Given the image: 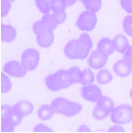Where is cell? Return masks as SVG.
Instances as JSON below:
<instances>
[{
  "label": "cell",
  "instance_id": "obj_1",
  "mask_svg": "<svg viewBox=\"0 0 132 133\" xmlns=\"http://www.w3.org/2000/svg\"><path fill=\"white\" fill-rule=\"evenodd\" d=\"M33 31L36 36V40L39 44L38 48H41L42 42H50L54 38V29L47 22L41 18L35 22L32 25Z\"/></svg>",
  "mask_w": 132,
  "mask_h": 133
},
{
  "label": "cell",
  "instance_id": "obj_2",
  "mask_svg": "<svg viewBox=\"0 0 132 133\" xmlns=\"http://www.w3.org/2000/svg\"><path fill=\"white\" fill-rule=\"evenodd\" d=\"M111 121L115 124H126L132 121V106L121 104L115 107L110 115Z\"/></svg>",
  "mask_w": 132,
  "mask_h": 133
},
{
  "label": "cell",
  "instance_id": "obj_3",
  "mask_svg": "<svg viewBox=\"0 0 132 133\" xmlns=\"http://www.w3.org/2000/svg\"><path fill=\"white\" fill-rule=\"evenodd\" d=\"M97 22L96 13L86 10L78 15L75 25L78 29L82 31L90 32L94 29Z\"/></svg>",
  "mask_w": 132,
  "mask_h": 133
},
{
  "label": "cell",
  "instance_id": "obj_4",
  "mask_svg": "<svg viewBox=\"0 0 132 133\" xmlns=\"http://www.w3.org/2000/svg\"><path fill=\"white\" fill-rule=\"evenodd\" d=\"M78 47L77 48L78 52L80 53L83 57L87 56L93 46L91 36L86 32L82 33L77 39Z\"/></svg>",
  "mask_w": 132,
  "mask_h": 133
},
{
  "label": "cell",
  "instance_id": "obj_5",
  "mask_svg": "<svg viewBox=\"0 0 132 133\" xmlns=\"http://www.w3.org/2000/svg\"><path fill=\"white\" fill-rule=\"evenodd\" d=\"M113 70L115 74L120 77H128L132 72V65L125 59L116 62L113 66Z\"/></svg>",
  "mask_w": 132,
  "mask_h": 133
},
{
  "label": "cell",
  "instance_id": "obj_6",
  "mask_svg": "<svg viewBox=\"0 0 132 133\" xmlns=\"http://www.w3.org/2000/svg\"><path fill=\"white\" fill-rule=\"evenodd\" d=\"M108 58L96 49L92 52L88 63L93 69H100L107 63Z\"/></svg>",
  "mask_w": 132,
  "mask_h": 133
},
{
  "label": "cell",
  "instance_id": "obj_7",
  "mask_svg": "<svg viewBox=\"0 0 132 133\" xmlns=\"http://www.w3.org/2000/svg\"><path fill=\"white\" fill-rule=\"evenodd\" d=\"M83 95L88 102H96L102 95V92L98 86L92 84L86 86L84 89Z\"/></svg>",
  "mask_w": 132,
  "mask_h": 133
},
{
  "label": "cell",
  "instance_id": "obj_8",
  "mask_svg": "<svg viewBox=\"0 0 132 133\" xmlns=\"http://www.w3.org/2000/svg\"><path fill=\"white\" fill-rule=\"evenodd\" d=\"M96 50L102 54L109 57L115 50L112 40L107 37L102 38L97 43Z\"/></svg>",
  "mask_w": 132,
  "mask_h": 133
},
{
  "label": "cell",
  "instance_id": "obj_9",
  "mask_svg": "<svg viewBox=\"0 0 132 133\" xmlns=\"http://www.w3.org/2000/svg\"><path fill=\"white\" fill-rule=\"evenodd\" d=\"M16 29L12 25L2 24L1 25V41L8 43L14 40L17 36Z\"/></svg>",
  "mask_w": 132,
  "mask_h": 133
},
{
  "label": "cell",
  "instance_id": "obj_10",
  "mask_svg": "<svg viewBox=\"0 0 132 133\" xmlns=\"http://www.w3.org/2000/svg\"><path fill=\"white\" fill-rule=\"evenodd\" d=\"M115 50L120 54H123L129 46L127 38L122 34L115 36L112 40Z\"/></svg>",
  "mask_w": 132,
  "mask_h": 133
},
{
  "label": "cell",
  "instance_id": "obj_11",
  "mask_svg": "<svg viewBox=\"0 0 132 133\" xmlns=\"http://www.w3.org/2000/svg\"><path fill=\"white\" fill-rule=\"evenodd\" d=\"M96 106L102 111L110 114L115 108V103L111 98L102 95L96 102Z\"/></svg>",
  "mask_w": 132,
  "mask_h": 133
},
{
  "label": "cell",
  "instance_id": "obj_12",
  "mask_svg": "<svg viewBox=\"0 0 132 133\" xmlns=\"http://www.w3.org/2000/svg\"><path fill=\"white\" fill-rule=\"evenodd\" d=\"M113 76L111 72L106 69H102L97 73L96 81L100 85H105L112 81Z\"/></svg>",
  "mask_w": 132,
  "mask_h": 133
},
{
  "label": "cell",
  "instance_id": "obj_13",
  "mask_svg": "<svg viewBox=\"0 0 132 133\" xmlns=\"http://www.w3.org/2000/svg\"><path fill=\"white\" fill-rule=\"evenodd\" d=\"M87 10L95 13L98 12L102 6V0H79Z\"/></svg>",
  "mask_w": 132,
  "mask_h": 133
},
{
  "label": "cell",
  "instance_id": "obj_14",
  "mask_svg": "<svg viewBox=\"0 0 132 133\" xmlns=\"http://www.w3.org/2000/svg\"><path fill=\"white\" fill-rule=\"evenodd\" d=\"M67 7L65 0H52L51 3V11L55 15L65 12Z\"/></svg>",
  "mask_w": 132,
  "mask_h": 133
},
{
  "label": "cell",
  "instance_id": "obj_15",
  "mask_svg": "<svg viewBox=\"0 0 132 133\" xmlns=\"http://www.w3.org/2000/svg\"><path fill=\"white\" fill-rule=\"evenodd\" d=\"M52 0H35L37 9L43 15L49 14L51 11V3Z\"/></svg>",
  "mask_w": 132,
  "mask_h": 133
},
{
  "label": "cell",
  "instance_id": "obj_16",
  "mask_svg": "<svg viewBox=\"0 0 132 133\" xmlns=\"http://www.w3.org/2000/svg\"><path fill=\"white\" fill-rule=\"evenodd\" d=\"M122 26L125 33L129 36L132 37V15H127L124 18Z\"/></svg>",
  "mask_w": 132,
  "mask_h": 133
},
{
  "label": "cell",
  "instance_id": "obj_17",
  "mask_svg": "<svg viewBox=\"0 0 132 133\" xmlns=\"http://www.w3.org/2000/svg\"><path fill=\"white\" fill-rule=\"evenodd\" d=\"M12 2L9 0H1V16L6 17L11 8Z\"/></svg>",
  "mask_w": 132,
  "mask_h": 133
},
{
  "label": "cell",
  "instance_id": "obj_18",
  "mask_svg": "<svg viewBox=\"0 0 132 133\" xmlns=\"http://www.w3.org/2000/svg\"><path fill=\"white\" fill-rule=\"evenodd\" d=\"M109 114L102 111L96 106L92 112L93 117L97 120H102L108 117Z\"/></svg>",
  "mask_w": 132,
  "mask_h": 133
},
{
  "label": "cell",
  "instance_id": "obj_19",
  "mask_svg": "<svg viewBox=\"0 0 132 133\" xmlns=\"http://www.w3.org/2000/svg\"><path fill=\"white\" fill-rule=\"evenodd\" d=\"M94 81V75L89 69H87L84 73L83 81L86 84H92Z\"/></svg>",
  "mask_w": 132,
  "mask_h": 133
},
{
  "label": "cell",
  "instance_id": "obj_20",
  "mask_svg": "<svg viewBox=\"0 0 132 133\" xmlns=\"http://www.w3.org/2000/svg\"><path fill=\"white\" fill-rule=\"evenodd\" d=\"M120 6L127 13L132 14V0H120Z\"/></svg>",
  "mask_w": 132,
  "mask_h": 133
},
{
  "label": "cell",
  "instance_id": "obj_21",
  "mask_svg": "<svg viewBox=\"0 0 132 133\" xmlns=\"http://www.w3.org/2000/svg\"><path fill=\"white\" fill-rule=\"evenodd\" d=\"M123 59L132 65V46H129L123 54Z\"/></svg>",
  "mask_w": 132,
  "mask_h": 133
},
{
  "label": "cell",
  "instance_id": "obj_22",
  "mask_svg": "<svg viewBox=\"0 0 132 133\" xmlns=\"http://www.w3.org/2000/svg\"><path fill=\"white\" fill-rule=\"evenodd\" d=\"M107 131L109 132H124L126 131L121 126L116 125L110 127Z\"/></svg>",
  "mask_w": 132,
  "mask_h": 133
},
{
  "label": "cell",
  "instance_id": "obj_23",
  "mask_svg": "<svg viewBox=\"0 0 132 133\" xmlns=\"http://www.w3.org/2000/svg\"><path fill=\"white\" fill-rule=\"evenodd\" d=\"M65 1L67 2V7H70L74 6L78 0H65Z\"/></svg>",
  "mask_w": 132,
  "mask_h": 133
},
{
  "label": "cell",
  "instance_id": "obj_24",
  "mask_svg": "<svg viewBox=\"0 0 132 133\" xmlns=\"http://www.w3.org/2000/svg\"><path fill=\"white\" fill-rule=\"evenodd\" d=\"M23 77L22 75H15V78H22Z\"/></svg>",
  "mask_w": 132,
  "mask_h": 133
},
{
  "label": "cell",
  "instance_id": "obj_25",
  "mask_svg": "<svg viewBox=\"0 0 132 133\" xmlns=\"http://www.w3.org/2000/svg\"><path fill=\"white\" fill-rule=\"evenodd\" d=\"M59 116H60V112L59 111H56V117H59Z\"/></svg>",
  "mask_w": 132,
  "mask_h": 133
},
{
  "label": "cell",
  "instance_id": "obj_26",
  "mask_svg": "<svg viewBox=\"0 0 132 133\" xmlns=\"http://www.w3.org/2000/svg\"><path fill=\"white\" fill-rule=\"evenodd\" d=\"M129 95L132 100V89H131V91L130 92Z\"/></svg>",
  "mask_w": 132,
  "mask_h": 133
},
{
  "label": "cell",
  "instance_id": "obj_27",
  "mask_svg": "<svg viewBox=\"0 0 132 133\" xmlns=\"http://www.w3.org/2000/svg\"><path fill=\"white\" fill-rule=\"evenodd\" d=\"M1 94H2V95H4V90H2L1 91Z\"/></svg>",
  "mask_w": 132,
  "mask_h": 133
},
{
  "label": "cell",
  "instance_id": "obj_28",
  "mask_svg": "<svg viewBox=\"0 0 132 133\" xmlns=\"http://www.w3.org/2000/svg\"><path fill=\"white\" fill-rule=\"evenodd\" d=\"M41 123H44V122H45V119H41Z\"/></svg>",
  "mask_w": 132,
  "mask_h": 133
},
{
  "label": "cell",
  "instance_id": "obj_29",
  "mask_svg": "<svg viewBox=\"0 0 132 133\" xmlns=\"http://www.w3.org/2000/svg\"><path fill=\"white\" fill-rule=\"evenodd\" d=\"M52 92H53V93H55V92L57 93L58 91H56V90H53V91H52Z\"/></svg>",
  "mask_w": 132,
  "mask_h": 133
},
{
  "label": "cell",
  "instance_id": "obj_30",
  "mask_svg": "<svg viewBox=\"0 0 132 133\" xmlns=\"http://www.w3.org/2000/svg\"><path fill=\"white\" fill-rule=\"evenodd\" d=\"M48 89H49V91H53L52 88H48Z\"/></svg>",
  "mask_w": 132,
  "mask_h": 133
},
{
  "label": "cell",
  "instance_id": "obj_31",
  "mask_svg": "<svg viewBox=\"0 0 132 133\" xmlns=\"http://www.w3.org/2000/svg\"><path fill=\"white\" fill-rule=\"evenodd\" d=\"M41 132H42H42H48V130H41Z\"/></svg>",
  "mask_w": 132,
  "mask_h": 133
},
{
  "label": "cell",
  "instance_id": "obj_32",
  "mask_svg": "<svg viewBox=\"0 0 132 133\" xmlns=\"http://www.w3.org/2000/svg\"><path fill=\"white\" fill-rule=\"evenodd\" d=\"M15 119H18V118H19L18 115H15Z\"/></svg>",
  "mask_w": 132,
  "mask_h": 133
},
{
  "label": "cell",
  "instance_id": "obj_33",
  "mask_svg": "<svg viewBox=\"0 0 132 133\" xmlns=\"http://www.w3.org/2000/svg\"><path fill=\"white\" fill-rule=\"evenodd\" d=\"M37 119H40L41 118V116L40 115H37Z\"/></svg>",
  "mask_w": 132,
  "mask_h": 133
},
{
  "label": "cell",
  "instance_id": "obj_34",
  "mask_svg": "<svg viewBox=\"0 0 132 133\" xmlns=\"http://www.w3.org/2000/svg\"><path fill=\"white\" fill-rule=\"evenodd\" d=\"M52 117H53V116H52V115H49V119H52Z\"/></svg>",
  "mask_w": 132,
  "mask_h": 133
},
{
  "label": "cell",
  "instance_id": "obj_35",
  "mask_svg": "<svg viewBox=\"0 0 132 133\" xmlns=\"http://www.w3.org/2000/svg\"><path fill=\"white\" fill-rule=\"evenodd\" d=\"M26 116H29V115H30V113H26Z\"/></svg>",
  "mask_w": 132,
  "mask_h": 133
},
{
  "label": "cell",
  "instance_id": "obj_36",
  "mask_svg": "<svg viewBox=\"0 0 132 133\" xmlns=\"http://www.w3.org/2000/svg\"><path fill=\"white\" fill-rule=\"evenodd\" d=\"M26 110H30V108H29V107H27L26 108Z\"/></svg>",
  "mask_w": 132,
  "mask_h": 133
},
{
  "label": "cell",
  "instance_id": "obj_37",
  "mask_svg": "<svg viewBox=\"0 0 132 133\" xmlns=\"http://www.w3.org/2000/svg\"><path fill=\"white\" fill-rule=\"evenodd\" d=\"M48 103H49V104H51V100H48Z\"/></svg>",
  "mask_w": 132,
  "mask_h": 133
},
{
  "label": "cell",
  "instance_id": "obj_38",
  "mask_svg": "<svg viewBox=\"0 0 132 133\" xmlns=\"http://www.w3.org/2000/svg\"><path fill=\"white\" fill-rule=\"evenodd\" d=\"M27 107H29L30 108V104L29 103V104H27Z\"/></svg>",
  "mask_w": 132,
  "mask_h": 133
},
{
  "label": "cell",
  "instance_id": "obj_39",
  "mask_svg": "<svg viewBox=\"0 0 132 133\" xmlns=\"http://www.w3.org/2000/svg\"><path fill=\"white\" fill-rule=\"evenodd\" d=\"M46 85H43V89H46Z\"/></svg>",
  "mask_w": 132,
  "mask_h": 133
},
{
  "label": "cell",
  "instance_id": "obj_40",
  "mask_svg": "<svg viewBox=\"0 0 132 133\" xmlns=\"http://www.w3.org/2000/svg\"><path fill=\"white\" fill-rule=\"evenodd\" d=\"M48 83H47V82H46V83H45V85H48Z\"/></svg>",
  "mask_w": 132,
  "mask_h": 133
},
{
  "label": "cell",
  "instance_id": "obj_41",
  "mask_svg": "<svg viewBox=\"0 0 132 133\" xmlns=\"http://www.w3.org/2000/svg\"><path fill=\"white\" fill-rule=\"evenodd\" d=\"M9 1H11V2H12V3H13V2H14V1H15V0H9Z\"/></svg>",
  "mask_w": 132,
  "mask_h": 133
},
{
  "label": "cell",
  "instance_id": "obj_42",
  "mask_svg": "<svg viewBox=\"0 0 132 133\" xmlns=\"http://www.w3.org/2000/svg\"><path fill=\"white\" fill-rule=\"evenodd\" d=\"M48 52H45V55H48Z\"/></svg>",
  "mask_w": 132,
  "mask_h": 133
},
{
  "label": "cell",
  "instance_id": "obj_43",
  "mask_svg": "<svg viewBox=\"0 0 132 133\" xmlns=\"http://www.w3.org/2000/svg\"><path fill=\"white\" fill-rule=\"evenodd\" d=\"M70 117H71L70 116H68V115H67V119H68V118H70Z\"/></svg>",
  "mask_w": 132,
  "mask_h": 133
},
{
  "label": "cell",
  "instance_id": "obj_44",
  "mask_svg": "<svg viewBox=\"0 0 132 133\" xmlns=\"http://www.w3.org/2000/svg\"><path fill=\"white\" fill-rule=\"evenodd\" d=\"M63 89H67V87H64Z\"/></svg>",
  "mask_w": 132,
  "mask_h": 133
},
{
  "label": "cell",
  "instance_id": "obj_45",
  "mask_svg": "<svg viewBox=\"0 0 132 133\" xmlns=\"http://www.w3.org/2000/svg\"><path fill=\"white\" fill-rule=\"evenodd\" d=\"M43 77H45V74H43Z\"/></svg>",
  "mask_w": 132,
  "mask_h": 133
},
{
  "label": "cell",
  "instance_id": "obj_46",
  "mask_svg": "<svg viewBox=\"0 0 132 133\" xmlns=\"http://www.w3.org/2000/svg\"><path fill=\"white\" fill-rule=\"evenodd\" d=\"M60 89H63V87H60Z\"/></svg>",
  "mask_w": 132,
  "mask_h": 133
},
{
  "label": "cell",
  "instance_id": "obj_47",
  "mask_svg": "<svg viewBox=\"0 0 132 133\" xmlns=\"http://www.w3.org/2000/svg\"><path fill=\"white\" fill-rule=\"evenodd\" d=\"M33 59H37V57H33Z\"/></svg>",
  "mask_w": 132,
  "mask_h": 133
},
{
  "label": "cell",
  "instance_id": "obj_48",
  "mask_svg": "<svg viewBox=\"0 0 132 133\" xmlns=\"http://www.w3.org/2000/svg\"><path fill=\"white\" fill-rule=\"evenodd\" d=\"M56 108H59V107H60V106H56Z\"/></svg>",
  "mask_w": 132,
  "mask_h": 133
},
{
  "label": "cell",
  "instance_id": "obj_49",
  "mask_svg": "<svg viewBox=\"0 0 132 133\" xmlns=\"http://www.w3.org/2000/svg\"><path fill=\"white\" fill-rule=\"evenodd\" d=\"M67 86L68 87H70L71 85H67Z\"/></svg>",
  "mask_w": 132,
  "mask_h": 133
},
{
  "label": "cell",
  "instance_id": "obj_50",
  "mask_svg": "<svg viewBox=\"0 0 132 133\" xmlns=\"http://www.w3.org/2000/svg\"><path fill=\"white\" fill-rule=\"evenodd\" d=\"M57 91H60V89H57Z\"/></svg>",
  "mask_w": 132,
  "mask_h": 133
},
{
  "label": "cell",
  "instance_id": "obj_51",
  "mask_svg": "<svg viewBox=\"0 0 132 133\" xmlns=\"http://www.w3.org/2000/svg\"><path fill=\"white\" fill-rule=\"evenodd\" d=\"M68 59H71V57H69V58H67Z\"/></svg>",
  "mask_w": 132,
  "mask_h": 133
},
{
  "label": "cell",
  "instance_id": "obj_52",
  "mask_svg": "<svg viewBox=\"0 0 132 133\" xmlns=\"http://www.w3.org/2000/svg\"><path fill=\"white\" fill-rule=\"evenodd\" d=\"M73 85H75V82H73Z\"/></svg>",
  "mask_w": 132,
  "mask_h": 133
},
{
  "label": "cell",
  "instance_id": "obj_53",
  "mask_svg": "<svg viewBox=\"0 0 132 133\" xmlns=\"http://www.w3.org/2000/svg\"><path fill=\"white\" fill-rule=\"evenodd\" d=\"M33 132H37V130H35V131H33Z\"/></svg>",
  "mask_w": 132,
  "mask_h": 133
},
{
  "label": "cell",
  "instance_id": "obj_54",
  "mask_svg": "<svg viewBox=\"0 0 132 133\" xmlns=\"http://www.w3.org/2000/svg\"><path fill=\"white\" fill-rule=\"evenodd\" d=\"M71 132L70 131H67V132L68 133V132H69V133H70V132Z\"/></svg>",
  "mask_w": 132,
  "mask_h": 133
},
{
  "label": "cell",
  "instance_id": "obj_55",
  "mask_svg": "<svg viewBox=\"0 0 132 133\" xmlns=\"http://www.w3.org/2000/svg\"><path fill=\"white\" fill-rule=\"evenodd\" d=\"M19 59H22L23 57H21V58H19Z\"/></svg>",
  "mask_w": 132,
  "mask_h": 133
},
{
  "label": "cell",
  "instance_id": "obj_56",
  "mask_svg": "<svg viewBox=\"0 0 132 133\" xmlns=\"http://www.w3.org/2000/svg\"><path fill=\"white\" fill-rule=\"evenodd\" d=\"M67 77V76H63V77H64V78H66Z\"/></svg>",
  "mask_w": 132,
  "mask_h": 133
},
{
  "label": "cell",
  "instance_id": "obj_57",
  "mask_svg": "<svg viewBox=\"0 0 132 133\" xmlns=\"http://www.w3.org/2000/svg\"><path fill=\"white\" fill-rule=\"evenodd\" d=\"M75 61H78V59H75Z\"/></svg>",
  "mask_w": 132,
  "mask_h": 133
},
{
  "label": "cell",
  "instance_id": "obj_58",
  "mask_svg": "<svg viewBox=\"0 0 132 133\" xmlns=\"http://www.w3.org/2000/svg\"><path fill=\"white\" fill-rule=\"evenodd\" d=\"M48 85H46V89H48Z\"/></svg>",
  "mask_w": 132,
  "mask_h": 133
},
{
  "label": "cell",
  "instance_id": "obj_59",
  "mask_svg": "<svg viewBox=\"0 0 132 133\" xmlns=\"http://www.w3.org/2000/svg\"><path fill=\"white\" fill-rule=\"evenodd\" d=\"M4 115H5V112H4Z\"/></svg>",
  "mask_w": 132,
  "mask_h": 133
},
{
  "label": "cell",
  "instance_id": "obj_60",
  "mask_svg": "<svg viewBox=\"0 0 132 133\" xmlns=\"http://www.w3.org/2000/svg\"><path fill=\"white\" fill-rule=\"evenodd\" d=\"M4 66L5 67L6 66V65H5V64H4Z\"/></svg>",
  "mask_w": 132,
  "mask_h": 133
},
{
  "label": "cell",
  "instance_id": "obj_61",
  "mask_svg": "<svg viewBox=\"0 0 132 133\" xmlns=\"http://www.w3.org/2000/svg\"><path fill=\"white\" fill-rule=\"evenodd\" d=\"M67 57H68V56H69V55H67Z\"/></svg>",
  "mask_w": 132,
  "mask_h": 133
}]
</instances>
